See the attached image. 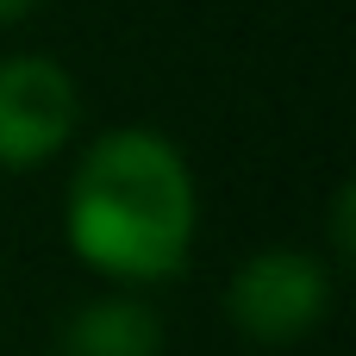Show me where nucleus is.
Masks as SVG:
<instances>
[{"label": "nucleus", "mask_w": 356, "mask_h": 356, "mask_svg": "<svg viewBox=\"0 0 356 356\" xmlns=\"http://www.w3.org/2000/svg\"><path fill=\"white\" fill-rule=\"evenodd\" d=\"M75 81L69 69L44 56H6L0 63V169H31L56 156L75 131Z\"/></svg>", "instance_id": "7ed1b4c3"}, {"label": "nucleus", "mask_w": 356, "mask_h": 356, "mask_svg": "<svg viewBox=\"0 0 356 356\" xmlns=\"http://www.w3.org/2000/svg\"><path fill=\"white\" fill-rule=\"evenodd\" d=\"M69 244L88 269L119 282H163L194 244V181L169 138L106 131L69 181Z\"/></svg>", "instance_id": "f257e3e1"}, {"label": "nucleus", "mask_w": 356, "mask_h": 356, "mask_svg": "<svg viewBox=\"0 0 356 356\" xmlns=\"http://www.w3.org/2000/svg\"><path fill=\"white\" fill-rule=\"evenodd\" d=\"M38 0H0V25H13V19H25Z\"/></svg>", "instance_id": "39448f33"}, {"label": "nucleus", "mask_w": 356, "mask_h": 356, "mask_svg": "<svg viewBox=\"0 0 356 356\" xmlns=\"http://www.w3.org/2000/svg\"><path fill=\"white\" fill-rule=\"evenodd\" d=\"M225 307H232V325H238L250 344H294V338H307V332L325 319L332 282H325V269H319L313 257H300V250H263V257H250V263L232 275Z\"/></svg>", "instance_id": "f03ea898"}, {"label": "nucleus", "mask_w": 356, "mask_h": 356, "mask_svg": "<svg viewBox=\"0 0 356 356\" xmlns=\"http://www.w3.org/2000/svg\"><path fill=\"white\" fill-rule=\"evenodd\" d=\"M156 350H163V325L138 300H94L56 338V356H156Z\"/></svg>", "instance_id": "20e7f679"}]
</instances>
